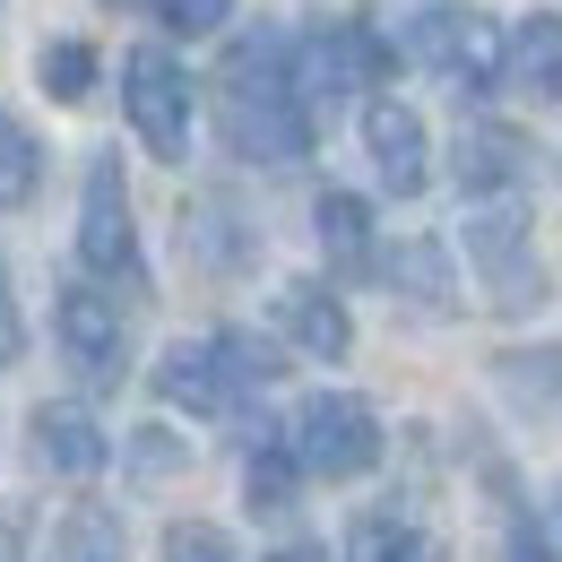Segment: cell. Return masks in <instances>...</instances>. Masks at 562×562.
Instances as JSON below:
<instances>
[{
    "mask_svg": "<svg viewBox=\"0 0 562 562\" xmlns=\"http://www.w3.org/2000/svg\"><path fill=\"white\" fill-rule=\"evenodd\" d=\"M216 122H225V147L243 165H303L312 156V113L294 104L285 87V35L260 26L225 53V78H216Z\"/></svg>",
    "mask_w": 562,
    "mask_h": 562,
    "instance_id": "1",
    "label": "cell"
},
{
    "mask_svg": "<svg viewBox=\"0 0 562 562\" xmlns=\"http://www.w3.org/2000/svg\"><path fill=\"white\" fill-rule=\"evenodd\" d=\"M285 459H294V476L355 485V476L381 459V416H372L355 390H321V398H303V416L285 424Z\"/></svg>",
    "mask_w": 562,
    "mask_h": 562,
    "instance_id": "2",
    "label": "cell"
},
{
    "mask_svg": "<svg viewBox=\"0 0 562 562\" xmlns=\"http://www.w3.org/2000/svg\"><path fill=\"white\" fill-rule=\"evenodd\" d=\"M381 70H390V44H381L372 26H355V18L303 26V35L285 44V87H294V104H303V113L347 104L355 87H372Z\"/></svg>",
    "mask_w": 562,
    "mask_h": 562,
    "instance_id": "3",
    "label": "cell"
},
{
    "mask_svg": "<svg viewBox=\"0 0 562 562\" xmlns=\"http://www.w3.org/2000/svg\"><path fill=\"white\" fill-rule=\"evenodd\" d=\"M407 53H416L432 78H450L459 95H485L502 78V18L493 9H468V0H441L407 26Z\"/></svg>",
    "mask_w": 562,
    "mask_h": 562,
    "instance_id": "4",
    "label": "cell"
},
{
    "mask_svg": "<svg viewBox=\"0 0 562 562\" xmlns=\"http://www.w3.org/2000/svg\"><path fill=\"white\" fill-rule=\"evenodd\" d=\"M122 104H131V131L147 139V156H165V165L191 156V78L165 44H139L122 61Z\"/></svg>",
    "mask_w": 562,
    "mask_h": 562,
    "instance_id": "5",
    "label": "cell"
},
{
    "mask_svg": "<svg viewBox=\"0 0 562 562\" xmlns=\"http://www.w3.org/2000/svg\"><path fill=\"white\" fill-rule=\"evenodd\" d=\"M468 260H476V278L493 285L502 312H537V303H546V269H537V251H528L519 200H493V209L468 216Z\"/></svg>",
    "mask_w": 562,
    "mask_h": 562,
    "instance_id": "6",
    "label": "cell"
},
{
    "mask_svg": "<svg viewBox=\"0 0 562 562\" xmlns=\"http://www.w3.org/2000/svg\"><path fill=\"white\" fill-rule=\"evenodd\" d=\"M78 260L95 278L139 285V225H131V191H122V165L113 156L87 165V191H78Z\"/></svg>",
    "mask_w": 562,
    "mask_h": 562,
    "instance_id": "7",
    "label": "cell"
},
{
    "mask_svg": "<svg viewBox=\"0 0 562 562\" xmlns=\"http://www.w3.org/2000/svg\"><path fill=\"white\" fill-rule=\"evenodd\" d=\"M53 329H61V355H70V372L87 390H113V381H122V363H131V321H122V303H113L104 285H61Z\"/></svg>",
    "mask_w": 562,
    "mask_h": 562,
    "instance_id": "8",
    "label": "cell"
},
{
    "mask_svg": "<svg viewBox=\"0 0 562 562\" xmlns=\"http://www.w3.org/2000/svg\"><path fill=\"white\" fill-rule=\"evenodd\" d=\"M363 147H372V173H381V191L416 200L424 182H432V139H424L416 104H398V95H372V104H363Z\"/></svg>",
    "mask_w": 562,
    "mask_h": 562,
    "instance_id": "9",
    "label": "cell"
},
{
    "mask_svg": "<svg viewBox=\"0 0 562 562\" xmlns=\"http://www.w3.org/2000/svg\"><path fill=\"white\" fill-rule=\"evenodd\" d=\"M26 441H35V459H44L53 476H70V485H87V476L113 468V441H104V424L87 416V407H35Z\"/></svg>",
    "mask_w": 562,
    "mask_h": 562,
    "instance_id": "10",
    "label": "cell"
},
{
    "mask_svg": "<svg viewBox=\"0 0 562 562\" xmlns=\"http://www.w3.org/2000/svg\"><path fill=\"white\" fill-rule=\"evenodd\" d=\"M278 329H285L303 355H321V363H338V355L355 347L347 303H338L321 278H285V285H278Z\"/></svg>",
    "mask_w": 562,
    "mask_h": 562,
    "instance_id": "11",
    "label": "cell"
},
{
    "mask_svg": "<svg viewBox=\"0 0 562 562\" xmlns=\"http://www.w3.org/2000/svg\"><path fill=\"white\" fill-rule=\"evenodd\" d=\"M156 390H165L173 407H191V416H234V407H243V390H234L225 363H216V338H200V347H165Z\"/></svg>",
    "mask_w": 562,
    "mask_h": 562,
    "instance_id": "12",
    "label": "cell"
},
{
    "mask_svg": "<svg viewBox=\"0 0 562 562\" xmlns=\"http://www.w3.org/2000/svg\"><path fill=\"white\" fill-rule=\"evenodd\" d=\"M372 269L390 278V294H407L416 312H450V303H459V269H450V251H441L432 234H416V243H398V251H381Z\"/></svg>",
    "mask_w": 562,
    "mask_h": 562,
    "instance_id": "13",
    "label": "cell"
},
{
    "mask_svg": "<svg viewBox=\"0 0 562 562\" xmlns=\"http://www.w3.org/2000/svg\"><path fill=\"white\" fill-rule=\"evenodd\" d=\"M502 70L519 78L537 104H562V18H528L502 35Z\"/></svg>",
    "mask_w": 562,
    "mask_h": 562,
    "instance_id": "14",
    "label": "cell"
},
{
    "mask_svg": "<svg viewBox=\"0 0 562 562\" xmlns=\"http://www.w3.org/2000/svg\"><path fill=\"white\" fill-rule=\"evenodd\" d=\"M528 165V139L502 131V122H468L459 131V191H510Z\"/></svg>",
    "mask_w": 562,
    "mask_h": 562,
    "instance_id": "15",
    "label": "cell"
},
{
    "mask_svg": "<svg viewBox=\"0 0 562 562\" xmlns=\"http://www.w3.org/2000/svg\"><path fill=\"white\" fill-rule=\"evenodd\" d=\"M312 225H321V251H329L347 278H363V269H372V209H363L355 191H329V200L312 209Z\"/></svg>",
    "mask_w": 562,
    "mask_h": 562,
    "instance_id": "16",
    "label": "cell"
},
{
    "mask_svg": "<svg viewBox=\"0 0 562 562\" xmlns=\"http://www.w3.org/2000/svg\"><path fill=\"white\" fill-rule=\"evenodd\" d=\"M347 562H441V546L424 537L416 519H398V510H372V519H355Z\"/></svg>",
    "mask_w": 562,
    "mask_h": 562,
    "instance_id": "17",
    "label": "cell"
},
{
    "mask_svg": "<svg viewBox=\"0 0 562 562\" xmlns=\"http://www.w3.org/2000/svg\"><path fill=\"white\" fill-rule=\"evenodd\" d=\"M493 381H502V398H510V407H554L562 347H510V355H493Z\"/></svg>",
    "mask_w": 562,
    "mask_h": 562,
    "instance_id": "18",
    "label": "cell"
},
{
    "mask_svg": "<svg viewBox=\"0 0 562 562\" xmlns=\"http://www.w3.org/2000/svg\"><path fill=\"white\" fill-rule=\"evenodd\" d=\"M35 182H44V147L26 139L18 113H0V209H26Z\"/></svg>",
    "mask_w": 562,
    "mask_h": 562,
    "instance_id": "19",
    "label": "cell"
},
{
    "mask_svg": "<svg viewBox=\"0 0 562 562\" xmlns=\"http://www.w3.org/2000/svg\"><path fill=\"white\" fill-rule=\"evenodd\" d=\"M61 562H131V537L113 510H70L61 519Z\"/></svg>",
    "mask_w": 562,
    "mask_h": 562,
    "instance_id": "20",
    "label": "cell"
},
{
    "mask_svg": "<svg viewBox=\"0 0 562 562\" xmlns=\"http://www.w3.org/2000/svg\"><path fill=\"white\" fill-rule=\"evenodd\" d=\"M95 87V44H44V95L78 104Z\"/></svg>",
    "mask_w": 562,
    "mask_h": 562,
    "instance_id": "21",
    "label": "cell"
},
{
    "mask_svg": "<svg viewBox=\"0 0 562 562\" xmlns=\"http://www.w3.org/2000/svg\"><path fill=\"white\" fill-rule=\"evenodd\" d=\"M285 493H294V459H285V441H251V502L260 510H285Z\"/></svg>",
    "mask_w": 562,
    "mask_h": 562,
    "instance_id": "22",
    "label": "cell"
},
{
    "mask_svg": "<svg viewBox=\"0 0 562 562\" xmlns=\"http://www.w3.org/2000/svg\"><path fill=\"white\" fill-rule=\"evenodd\" d=\"M165 562H234V537L216 519H173L165 528Z\"/></svg>",
    "mask_w": 562,
    "mask_h": 562,
    "instance_id": "23",
    "label": "cell"
},
{
    "mask_svg": "<svg viewBox=\"0 0 562 562\" xmlns=\"http://www.w3.org/2000/svg\"><path fill=\"white\" fill-rule=\"evenodd\" d=\"M182 459H191V450H182V441H173L165 424H147L139 441H131V476H139V485H165V476H173Z\"/></svg>",
    "mask_w": 562,
    "mask_h": 562,
    "instance_id": "24",
    "label": "cell"
},
{
    "mask_svg": "<svg viewBox=\"0 0 562 562\" xmlns=\"http://www.w3.org/2000/svg\"><path fill=\"white\" fill-rule=\"evenodd\" d=\"M156 18H165L173 35H216V26L234 18V0H156Z\"/></svg>",
    "mask_w": 562,
    "mask_h": 562,
    "instance_id": "25",
    "label": "cell"
},
{
    "mask_svg": "<svg viewBox=\"0 0 562 562\" xmlns=\"http://www.w3.org/2000/svg\"><path fill=\"white\" fill-rule=\"evenodd\" d=\"M18 347H26V321H18V294L0 278V363H18Z\"/></svg>",
    "mask_w": 562,
    "mask_h": 562,
    "instance_id": "26",
    "label": "cell"
},
{
    "mask_svg": "<svg viewBox=\"0 0 562 562\" xmlns=\"http://www.w3.org/2000/svg\"><path fill=\"white\" fill-rule=\"evenodd\" d=\"M502 562H554V554L528 537V519H510V546H502Z\"/></svg>",
    "mask_w": 562,
    "mask_h": 562,
    "instance_id": "27",
    "label": "cell"
},
{
    "mask_svg": "<svg viewBox=\"0 0 562 562\" xmlns=\"http://www.w3.org/2000/svg\"><path fill=\"white\" fill-rule=\"evenodd\" d=\"M269 562H329L321 546H285V554H269Z\"/></svg>",
    "mask_w": 562,
    "mask_h": 562,
    "instance_id": "28",
    "label": "cell"
},
{
    "mask_svg": "<svg viewBox=\"0 0 562 562\" xmlns=\"http://www.w3.org/2000/svg\"><path fill=\"white\" fill-rule=\"evenodd\" d=\"M554 528H562V502H554Z\"/></svg>",
    "mask_w": 562,
    "mask_h": 562,
    "instance_id": "29",
    "label": "cell"
}]
</instances>
